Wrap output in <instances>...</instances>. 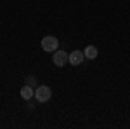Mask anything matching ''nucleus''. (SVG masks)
I'll use <instances>...</instances> for the list:
<instances>
[{
  "mask_svg": "<svg viewBox=\"0 0 130 129\" xmlns=\"http://www.w3.org/2000/svg\"><path fill=\"white\" fill-rule=\"evenodd\" d=\"M57 47H59L57 37H54V35H45V37L42 39V49L45 51V52H54V51H57Z\"/></svg>",
  "mask_w": 130,
  "mask_h": 129,
  "instance_id": "obj_1",
  "label": "nucleus"
},
{
  "mask_svg": "<svg viewBox=\"0 0 130 129\" xmlns=\"http://www.w3.org/2000/svg\"><path fill=\"white\" fill-rule=\"evenodd\" d=\"M52 96V91L49 86H37L35 87V99L38 103H47Z\"/></svg>",
  "mask_w": 130,
  "mask_h": 129,
  "instance_id": "obj_2",
  "label": "nucleus"
},
{
  "mask_svg": "<svg viewBox=\"0 0 130 129\" xmlns=\"http://www.w3.org/2000/svg\"><path fill=\"white\" fill-rule=\"evenodd\" d=\"M68 60H70V54H68V52H64V51H54L52 61H54V65H56V66L62 68V66L68 63Z\"/></svg>",
  "mask_w": 130,
  "mask_h": 129,
  "instance_id": "obj_3",
  "label": "nucleus"
},
{
  "mask_svg": "<svg viewBox=\"0 0 130 129\" xmlns=\"http://www.w3.org/2000/svg\"><path fill=\"white\" fill-rule=\"evenodd\" d=\"M83 60H85L83 51H73V52H70V60H68V63L73 65V66H80L82 63H83Z\"/></svg>",
  "mask_w": 130,
  "mask_h": 129,
  "instance_id": "obj_4",
  "label": "nucleus"
},
{
  "mask_svg": "<svg viewBox=\"0 0 130 129\" xmlns=\"http://www.w3.org/2000/svg\"><path fill=\"white\" fill-rule=\"evenodd\" d=\"M83 54H85L87 60H95V58L99 56V51H97L95 45H87V47L83 49Z\"/></svg>",
  "mask_w": 130,
  "mask_h": 129,
  "instance_id": "obj_5",
  "label": "nucleus"
},
{
  "mask_svg": "<svg viewBox=\"0 0 130 129\" xmlns=\"http://www.w3.org/2000/svg\"><path fill=\"white\" fill-rule=\"evenodd\" d=\"M35 87H31V86H28V84H24L23 87H21V98L23 99H31L33 96H35Z\"/></svg>",
  "mask_w": 130,
  "mask_h": 129,
  "instance_id": "obj_6",
  "label": "nucleus"
},
{
  "mask_svg": "<svg viewBox=\"0 0 130 129\" xmlns=\"http://www.w3.org/2000/svg\"><path fill=\"white\" fill-rule=\"evenodd\" d=\"M24 82H26L28 86H31V87H37V77H35V75H26Z\"/></svg>",
  "mask_w": 130,
  "mask_h": 129,
  "instance_id": "obj_7",
  "label": "nucleus"
}]
</instances>
